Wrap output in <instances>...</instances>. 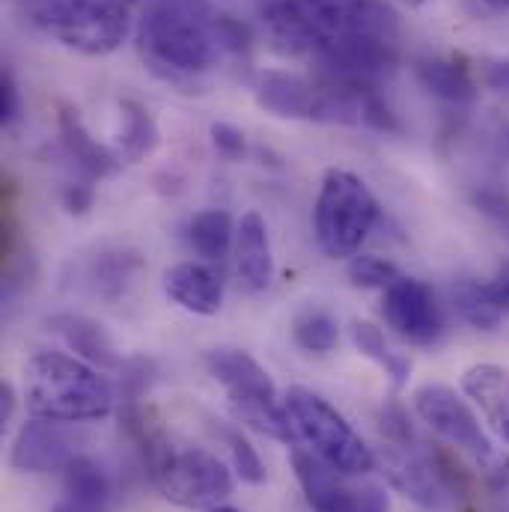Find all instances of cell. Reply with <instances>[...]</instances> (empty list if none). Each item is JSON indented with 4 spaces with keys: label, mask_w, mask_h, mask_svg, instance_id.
<instances>
[{
    "label": "cell",
    "mask_w": 509,
    "mask_h": 512,
    "mask_svg": "<svg viewBox=\"0 0 509 512\" xmlns=\"http://www.w3.org/2000/svg\"><path fill=\"white\" fill-rule=\"evenodd\" d=\"M352 343H355V349H358L364 358H370L376 367H382L384 376H390L393 384L408 382L411 364H408L399 352H393V349L387 346L384 334L373 325V322H361V319L352 322Z\"/></svg>",
    "instance_id": "obj_24"
},
{
    "label": "cell",
    "mask_w": 509,
    "mask_h": 512,
    "mask_svg": "<svg viewBox=\"0 0 509 512\" xmlns=\"http://www.w3.org/2000/svg\"><path fill=\"white\" fill-rule=\"evenodd\" d=\"M120 120H123L120 152H123V158H126L128 164H137L146 155H152L155 146H158V126L149 117V111L140 102H134V99H123L120 102Z\"/></svg>",
    "instance_id": "obj_21"
},
{
    "label": "cell",
    "mask_w": 509,
    "mask_h": 512,
    "mask_svg": "<svg viewBox=\"0 0 509 512\" xmlns=\"http://www.w3.org/2000/svg\"><path fill=\"white\" fill-rule=\"evenodd\" d=\"M212 146L221 158L227 161H242L248 152V140L239 128H233L230 123H215L212 126Z\"/></svg>",
    "instance_id": "obj_28"
},
{
    "label": "cell",
    "mask_w": 509,
    "mask_h": 512,
    "mask_svg": "<svg viewBox=\"0 0 509 512\" xmlns=\"http://www.w3.org/2000/svg\"><path fill=\"white\" fill-rule=\"evenodd\" d=\"M54 512H108V507H84V504H75V501H69V498H63Z\"/></svg>",
    "instance_id": "obj_35"
},
{
    "label": "cell",
    "mask_w": 509,
    "mask_h": 512,
    "mask_svg": "<svg viewBox=\"0 0 509 512\" xmlns=\"http://www.w3.org/2000/svg\"><path fill=\"white\" fill-rule=\"evenodd\" d=\"M462 390L480 408L489 432L509 444V370L498 364H474L462 376Z\"/></svg>",
    "instance_id": "obj_15"
},
{
    "label": "cell",
    "mask_w": 509,
    "mask_h": 512,
    "mask_svg": "<svg viewBox=\"0 0 509 512\" xmlns=\"http://www.w3.org/2000/svg\"><path fill=\"white\" fill-rule=\"evenodd\" d=\"M57 128H60V140L66 146V152L72 155V161L90 176V179H105L114 176L120 170V155H114L108 146H102L87 126L78 117V111L72 105H60L57 111Z\"/></svg>",
    "instance_id": "obj_17"
},
{
    "label": "cell",
    "mask_w": 509,
    "mask_h": 512,
    "mask_svg": "<svg viewBox=\"0 0 509 512\" xmlns=\"http://www.w3.org/2000/svg\"><path fill=\"white\" fill-rule=\"evenodd\" d=\"M18 108H21L18 87H15V81H12V75L3 72V78H0V123L9 126V123L18 117Z\"/></svg>",
    "instance_id": "obj_31"
},
{
    "label": "cell",
    "mask_w": 509,
    "mask_h": 512,
    "mask_svg": "<svg viewBox=\"0 0 509 512\" xmlns=\"http://www.w3.org/2000/svg\"><path fill=\"white\" fill-rule=\"evenodd\" d=\"M206 370L227 390L230 408L245 426H251L254 432L265 435V438L283 441V444L298 441L295 426L289 420V411L277 399V387L271 382V376L248 352L212 349L206 355Z\"/></svg>",
    "instance_id": "obj_5"
},
{
    "label": "cell",
    "mask_w": 509,
    "mask_h": 512,
    "mask_svg": "<svg viewBox=\"0 0 509 512\" xmlns=\"http://www.w3.org/2000/svg\"><path fill=\"white\" fill-rule=\"evenodd\" d=\"M414 414L447 444L465 450L468 456H474V462L486 471V477L495 483L498 492L509 489V456L501 453L486 426L480 423L477 411L471 408V402L456 393L447 384H423L414 393Z\"/></svg>",
    "instance_id": "obj_8"
},
{
    "label": "cell",
    "mask_w": 509,
    "mask_h": 512,
    "mask_svg": "<svg viewBox=\"0 0 509 512\" xmlns=\"http://www.w3.org/2000/svg\"><path fill=\"white\" fill-rule=\"evenodd\" d=\"M90 203H93L90 188H84V185H69V188H66V209H69L72 215H84V212L90 209Z\"/></svg>",
    "instance_id": "obj_33"
},
{
    "label": "cell",
    "mask_w": 509,
    "mask_h": 512,
    "mask_svg": "<svg viewBox=\"0 0 509 512\" xmlns=\"http://www.w3.org/2000/svg\"><path fill=\"white\" fill-rule=\"evenodd\" d=\"M417 81L441 102L465 108L477 102L480 84L474 78V69L468 66L465 57L459 54H444V57H423L414 66Z\"/></svg>",
    "instance_id": "obj_16"
},
{
    "label": "cell",
    "mask_w": 509,
    "mask_h": 512,
    "mask_svg": "<svg viewBox=\"0 0 509 512\" xmlns=\"http://www.w3.org/2000/svg\"><path fill=\"white\" fill-rule=\"evenodd\" d=\"M262 18L280 51L313 57L328 81L373 87L396 66V18L382 0H271Z\"/></svg>",
    "instance_id": "obj_1"
},
{
    "label": "cell",
    "mask_w": 509,
    "mask_h": 512,
    "mask_svg": "<svg viewBox=\"0 0 509 512\" xmlns=\"http://www.w3.org/2000/svg\"><path fill=\"white\" fill-rule=\"evenodd\" d=\"M140 268V259L128 254H102L90 265V280L96 283V292L117 298L126 295V286L134 280V271Z\"/></svg>",
    "instance_id": "obj_25"
},
{
    "label": "cell",
    "mask_w": 509,
    "mask_h": 512,
    "mask_svg": "<svg viewBox=\"0 0 509 512\" xmlns=\"http://www.w3.org/2000/svg\"><path fill=\"white\" fill-rule=\"evenodd\" d=\"M480 84L509 102V57H486L480 63Z\"/></svg>",
    "instance_id": "obj_29"
},
{
    "label": "cell",
    "mask_w": 509,
    "mask_h": 512,
    "mask_svg": "<svg viewBox=\"0 0 509 512\" xmlns=\"http://www.w3.org/2000/svg\"><path fill=\"white\" fill-rule=\"evenodd\" d=\"M474 206H477L486 218H492L495 224L509 227V197L504 191H498V188H480V191L474 194Z\"/></svg>",
    "instance_id": "obj_30"
},
{
    "label": "cell",
    "mask_w": 509,
    "mask_h": 512,
    "mask_svg": "<svg viewBox=\"0 0 509 512\" xmlns=\"http://www.w3.org/2000/svg\"><path fill=\"white\" fill-rule=\"evenodd\" d=\"M221 15L206 0H152L140 18V54L164 78L209 72L224 54Z\"/></svg>",
    "instance_id": "obj_2"
},
{
    "label": "cell",
    "mask_w": 509,
    "mask_h": 512,
    "mask_svg": "<svg viewBox=\"0 0 509 512\" xmlns=\"http://www.w3.org/2000/svg\"><path fill=\"white\" fill-rule=\"evenodd\" d=\"M224 438H227V447H230V456H233V471L242 477V483L262 486L265 483V465H262L254 444L236 429H227Z\"/></svg>",
    "instance_id": "obj_27"
},
{
    "label": "cell",
    "mask_w": 509,
    "mask_h": 512,
    "mask_svg": "<svg viewBox=\"0 0 509 512\" xmlns=\"http://www.w3.org/2000/svg\"><path fill=\"white\" fill-rule=\"evenodd\" d=\"M486 6H492V9H507L509 0H483Z\"/></svg>",
    "instance_id": "obj_36"
},
{
    "label": "cell",
    "mask_w": 509,
    "mask_h": 512,
    "mask_svg": "<svg viewBox=\"0 0 509 512\" xmlns=\"http://www.w3.org/2000/svg\"><path fill=\"white\" fill-rule=\"evenodd\" d=\"M402 3H408V6H423V3H429V0H402Z\"/></svg>",
    "instance_id": "obj_38"
},
{
    "label": "cell",
    "mask_w": 509,
    "mask_h": 512,
    "mask_svg": "<svg viewBox=\"0 0 509 512\" xmlns=\"http://www.w3.org/2000/svg\"><path fill=\"white\" fill-rule=\"evenodd\" d=\"M399 277H402L399 268L382 256L361 254L352 256V262H349V280L361 289H387Z\"/></svg>",
    "instance_id": "obj_26"
},
{
    "label": "cell",
    "mask_w": 509,
    "mask_h": 512,
    "mask_svg": "<svg viewBox=\"0 0 509 512\" xmlns=\"http://www.w3.org/2000/svg\"><path fill=\"white\" fill-rule=\"evenodd\" d=\"M283 405L289 411L295 435L325 465H331L343 474H352V477H364L376 468L373 450L364 444V438L352 429V423L328 399L295 384L286 390Z\"/></svg>",
    "instance_id": "obj_7"
},
{
    "label": "cell",
    "mask_w": 509,
    "mask_h": 512,
    "mask_svg": "<svg viewBox=\"0 0 509 512\" xmlns=\"http://www.w3.org/2000/svg\"><path fill=\"white\" fill-rule=\"evenodd\" d=\"M486 286H489L492 298L498 301V307L509 316V259L498 265V271L492 274V280H486Z\"/></svg>",
    "instance_id": "obj_32"
},
{
    "label": "cell",
    "mask_w": 509,
    "mask_h": 512,
    "mask_svg": "<svg viewBox=\"0 0 509 512\" xmlns=\"http://www.w3.org/2000/svg\"><path fill=\"white\" fill-rule=\"evenodd\" d=\"M15 414V390L9 382H0V426L6 429Z\"/></svg>",
    "instance_id": "obj_34"
},
{
    "label": "cell",
    "mask_w": 509,
    "mask_h": 512,
    "mask_svg": "<svg viewBox=\"0 0 509 512\" xmlns=\"http://www.w3.org/2000/svg\"><path fill=\"white\" fill-rule=\"evenodd\" d=\"M149 462L152 486L182 510H212L233 492V474L227 465L200 447H173L149 426L137 435Z\"/></svg>",
    "instance_id": "obj_4"
},
{
    "label": "cell",
    "mask_w": 509,
    "mask_h": 512,
    "mask_svg": "<svg viewBox=\"0 0 509 512\" xmlns=\"http://www.w3.org/2000/svg\"><path fill=\"white\" fill-rule=\"evenodd\" d=\"M51 328L63 337V343H66L75 355H81V361L96 364V367H105V370L120 367L117 349H114L111 337L105 334V328H102L99 322H93V319H87V316H72V313H66V316H54V319H51Z\"/></svg>",
    "instance_id": "obj_18"
},
{
    "label": "cell",
    "mask_w": 509,
    "mask_h": 512,
    "mask_svg": "<svg viewBox=\"0 0 509 512\" xmlns=\"http://www.w3.org/2000/svg\"><path fill=\"white\" fill-rule=\"evenodd\" d=\"M379 221V200L352 170H328L313 209L316 242L331 259L358 256Z\"/></svg>",
    "instance_id": "obj_6"
},
{
    "label": "cell",
    "mask_w": 509,
    "mask_h": 512,
    "mask_svg": "<svg viewBox=\"0 0 509 512\" xmlns=\"http://www.w3.org/2000/svg\"><path fill=\"white\" fill-rule=\"evenodd\" d=\"M75 456H78L75 441L63 429V423L33 417L18 429L9 465L24 474H45V471H63Z\"/></svg>",
    "instance_id": "obj_11"
},
{
    "label": "cell",
    "mask_w": 509,
    "mask_h": 512,
    "mask_svg": "<svg viewBox=\"0 0 509 512\" xmlns=\"http://www.w3.org/2000/svg\"><path fill=\"white\" fill-rule=\"evenodd\" d=\"M206 512H239V510H233V507H212V510H206Z\"/></svg>",
    "instance_id": "obj_37"
},
{
    "label": "cell",
    "mask_w": 509,
    "mask_h": 512,
    "mask_svg": "<svg viewBox=\"0 0 509 512\" xmlns=\"http://www.w3.org/2000/svg\"><path fill=\"white\" fill-rule=\"evenodd\" d=\"M292 468L313 512H390L379 486H358L352 474L325 465L310 450H292Z\"/></svg>",
    "instance_id": "obj_9"
},
{
    "label": "cell",
    "mask_w": 509,
    "mask_h": 512,
    "mask_svg": "<svg viewBox=\"0 0 509 512\" xmlns=\"http://www.w3.org/2000/svg\"><path fill=\"white\" fill-rule=\"evenodd\" d=\"M450 301H453V310L459 313V319L477 331H498L507 319V313L492 298L489 286L480 280H459L450 289Z\"/></svg>",
    "instance_id": "obj_19"
},
{
    "label": "cell",
    "mask_w": 509,
    "mask_h": 512,
    "mask_svg": "<svg viewBox=\"0 0 509 512\" xmlns=\"http://www.w3.org/2000/svg\"><path fill=\"white\" fill-rule=\"evenodd\" d=\"M274 274V256L268 242V227L259 212H245L236 227V280L248 295L268 289Z\"/></svg>",
    "instance_id": "obj_14"
},
{
    "label": "cell",
    "mask_w": 509,
    "mask_h": 512,
    "mask_svg": "<svg viewBox=\"0 0 509 512\" xmlns=\"http://www.w3.org/2000/svg\"><path fill=\"white\" fill-rule=\"evenodd\" d=\"M63 492L69 501L84 507H108L111 504V477L90 456H75L63 468Z\"/></svg>",
    "instance_id": "obj_20"
},
{
    "label": "cell",
    "mask_w": 509,
    "mask_h": 512,
    "mask_svg": "<svg viewBox=\"0 0 509 512\" xmlns=\"http://www.w3.org/2000/svg\"><path fill=\"white\" fill-rule=\"evenodd\" d=\"M292 337L304 352L328 355L340 343V322L325 307H304L292 322Z\"/></svg>",
    "instance_id": "obj_23"
},
{
    "label": "cell",
    "mask_w": 509,
    "mask_h": 512,
    "mask_svg": "<svg viewBox=\"0 0 509 512\" xmlns=\"http://www.w3.org/2000/svg\"><path fill=\"white\" fill-rule=\"evenodd\" d=\"M233 236H236V227L224 209H206V212L194 215V221L188 227L191 248L209 262H218L227 256L230 245H233Z\"/></svg>",
    "instance_id": "obj_22"
},
{
    "label": "cell",
    "mask_w": 509,
    "mask_h": 512,
    "mask_svg": "<svg viewBox=\"0 0 509 512\" xmlns=\"http://www.w3.org/2000/svg\"><path fill=\"white\" fill-rule=\"evenodd\" d=\"M256 102L274 117L316 123L319 105H322V84H313L292 72L268 69L256 81Z\"/></svg>",
    "instance_id": "obj_12"
},
{
    "label": "cell",
    "mask_w": 509,
    "mask_h": 512,
    "mask_svg": "<svg viewBox=\"0 0 509 512\" xmlns=\"http://www.w3.org/2000/svg\"><path fill=\"white\" fill-rule=\"evenodd\" d=\"M111 382L81 358L39 352L24 364V405L30 417L81 423L102 420L114 411Z\"/></svg>",
    "instance_id": "obj_3"
},
{
    "label": "cell",
    "mask_w": 509,
    "mask_h": 512,
    "mask_svg": "<svg viewBox=\"0 0 509 512\" xmlns=\"http://www.w3.org/2000/svg\"><path fill=\"white\" fill-rule=\"evenodd\" d=\"M384 322L411 346H435L444 334V313L429 283L399 277L384 289Z\"/></svg>",
    "instance_id": "obj_10"
},
{
    "label": "cell",
    "mask_w": 509,
    "mask_h": 512,
    "mask_svg": "<svg viewBox=\"0 0 509 512\" xmlns=\"http://www.w3.org/2000/svg\"><path fill=\"white\" fill-rule=\"evenodd\" d=\"M167 298L194 313V316H215L224 304V277L203 262H179L164 274Z\"/></svg>",
    "instance_id": "obj_13"
},
{
    "label": "cell",
    "mask_w": 509,
    "mask_h": 512,
    "mask_svg": "<svg viewBox=\"0 0 509 512\" xmlns=\"http://www.w3.org/2000/svg\"><path fill=\"white\" fill-rule=\"evenodd\" d=\"M131 3H134V0H131Z\"/></svg>",
    "instance_id": "obj_39"
}]
</instances>
